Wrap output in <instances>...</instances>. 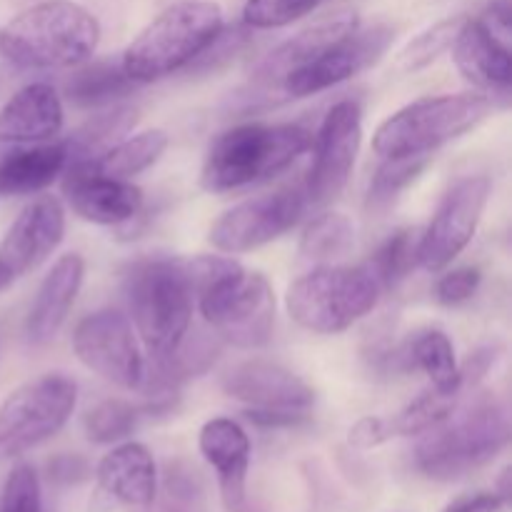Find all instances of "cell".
I'll list each match as a JSON object with an SVG mask.
<instances>
[{
  "label": "cell",
  "instance_id": "cell-33",
  "mask_svg": "<svg viewBox=\"0 0 512 512\" xmlns=\"http://www.w3.org/2000/svg\"><path fill=\"white\" fill-rule=\"evenodd\" d=\"M138 408L125 400H103L85 415V435L98 445L120 443L138 428Z\"/></svg>",
  "mask_w": 512,
  "mask_h": 512
},
{
  "label": "cell",
  "instance_id": "cell-16",
  "mask_svg": "<svg viewBox=\"0 0 512 512\" xmlns=\"http://www.w3.org/2000/svg\"><path fill=\"white\" fill-rule=\"evenodd\" d=\"M155 493L158 473L150 450L140 443H123L98 463L90 512H153Z\"/></svg>",
  "mask_w": 512,
  "mask_h": 512
},
{
  "label": "cell",
  "instance_id": "cell-8",
  "mask_svg": "<svg viewBox=\"0 0 512 512\" xmlns=\"http://www.w3.org/2000/svg\"><path fill=\"white\" fill-rule=\"evenodd\" d=\"M198 305L205 323L235 348H263L273 338V288L265 275L250 273L240 263L210 280L198 293Z\"/></svg>",
  "mask_w": 512,
  "mask_h": 512
},
{
  "label": "cell",
  "instance_id": "cell-10",
  "mask_svg": "<svg viewBox=\"0 0 512 512\" xmlns=\"http://www.w3.org/2000/svg\"><path fill=\"white\" fill-rule=\"evenodd\" d=\"M305 208H308L305 188H283L248 198L215 220L208 240L220 253H248L288 233L305 213Z\"/></svg>",
  "mask_w": 512,
  "mask_h": 512
},
{
  "label": "cell",
  "instance_id": "cell-41",
  "mask_svg": "<svg viewBox=\"0 0 512 512\" xmlns=\"http://www.w3.org/2000/svg\"><path fill=\"white\" fill-rule=\"evenodd\" d=\"M505 508H508V503L498 493H478L458 498L445 508V512H503Z\"/></svg>",
  "mask_w": 512,
  "mask_h": 512
},
{
  "label": "cell",
  "instance_id": "cell-11",
  "mask_svg": "<svg viewBox=\"0 0 512 512\" xmlns=\"http://www.w3.org/2000/svg\"><path fill=\"white\" fill-rule=\"evenodd\" d=\"M73 350L80 363L108 383L125 390H138L143 380L145 358L128 318L118 310H98L75 325Z\"/></svg>",
  "mask_w": 512,
  "mask_h": 512
},
{
  "label": "cell",
  "instance_id": "cell-36",
  "mask_svg": "<svg viewBox=\"0 0 512 512\" xmlns=\"http://www.w3.org/2000/svg\"><path fill=\"white\" fill-rule=\"evenodd\" d=\"M460 23H463V18L443 20V23L433 25V28H428L425 33H420L415 40H410V45L403 50V55H400L403 68L420 70L425 68V65L433 63L443 50H448L450 45H453V38L455 33H458Z\"/></svg>",
  "mask_w": 512,
  "mask_h": 512
},
{
  "label": "cell",
  "instance_id": "cell-35",
  "mask_svg": "<svg viewBox=\"0 0 512 512\" xmlns=\"http://www.w3.org/2000/svg\"><path fill=\"white\" fill-rule=\"evenodd\" d=\"M0 512H43V493L33 465L20 463L10 470L3 485Z\"/></svg>",
  "mask_w": 512,
  "mask_h": 512
},
{
  "label": "cell",
  "instance_id": "cell-15",
  "mask_svg": "<svg viewBox=\"0 0 512 512\" xmlns=\"http://www.w3.org/2000/svg\"><path fill=\"white\" fill-rule=\"evenodd\" d=\"M65 210L53 195L33 200L0 240V290L10 288L30 270L40 268L63 243Z\"/></svg>",
  "mask_w": 512,
  "mask_h": 512
},
{
  "label": "cell",
  "instance_id": "cell-32",
  "mask_svg": "<svg viewBox=\"0 0 512 512\" xmlns=\"http://www.w3.org/2000/svg\"><path fill=\"white\" fill-rule=\"evenodd\" d=\"M430 155H410V158H385V163L380 165L378 173H375L373 183L368 190V208L380 213V210H388L395 203L400 193L423 173V168L428 165Z\"/></svg>",
  "mask_w": 512,
  "mask_h": 512
},
{
  "label": "cell",
  "instance_id": "cell-25",
  "mask_svg": "<svg viewBox=\"0 0 512 512\" xmlns=\"http://www.w3.org/2000/svg\"><path fill=\"white\" fill-rule=\"evenodd\" d=\"M400 368L423 370L430 378L433 388L443 393H460V368L455 363V350L443 330H423L410 338L403 348H398Z\"/></svg>",
  "mask_w": 512,
  "mask_h": 512
},
{
  "label": "cell",
  "instance_id": "cell-30",
  "mask_svg": "<svg viewBox=\"0 0 512 512\" xmlns=\"http://www.w3.org/2000/svg\"><path fill=\"white\" fill-rule=\"evenodd\" d=\"M420 240L423 230L403 228L380 245L378 253L373 255V263L368 265L380 288H395L413 273L415 265H420Z\"/></svg>",
  "mask_w": 512,
  "mask_h": 512
},
{
  "label": "cell",
  "instance_id": "cell-14",
  "mask_svg": "<svg viewBox=\"0 0 512 512\" xmlns=\"http://www.w3.org/2000/svg\"><path fill=\"white\" fill-rule=\"evenodd\" d=\"M393 40L395 33L388 25H373L365 30L355 28L308 65L293 70L280 88L293 98H305V95H315L320 90L345 83L363 70L373 68L388 53Z\"/></svg>",
  "mask_w": 512,
  "mask_h": 512
},
{
  "label": "cell",
  "instance_id": "cell-27",
  "mask_svg": "<svg viewBox=\"0 0 512 512\" xmlns=\"http://www.w3.org/2000/svg\"><path fill=\"white\" fill-rule=\"evenodd\" d=\"M165 148H168V135L163 130H145V133L130 135V138L110 145L93 163L100 173L110 175V178L128 180L158 163Z\"/></svg>",
  "mask_w": 512,
  "mask_h": 512
},
{
  "label": "cell",
  "instance_id": "cell-43",
  "mask_svg": "<svg viewBox=\"0 0 512 512\" xmlns=\"http://www.w3.org/2000/svg\"><path fill=\"white\" fill-rule=\"evenodd\" d=\"M493 360H495V348L475 350V353L468 358V363H465V368L460 370V383H463V388L465 385L478 383V380L490 370Z\"/></svg>",
  "mask_w": 512,
  "mask_h": 512
},
{
  "label": "cell",
  "instance_id": "cell-7",
  "mask_svg": "<svg viewBox=\"0 0 512 512\" xmlns=\"http://www.w3.org/2000/svg\"><path fill=\"white\" fill-rule=\"evenodd\" d=\"M378 295L380 285L368 268L323 265L295 280L285 303L300 328L335 335L368 315L378 303Z\"/></svg>",
  "mask_w": 512,
  "mask_h": 512
},
{
  "label": "cell",
  "instance_id": "cell-29",
  "mask_svg": "<svg viewBox=\"0 0 512 512\" xmlns=\"http://www.w3.org/2000/svg\"><path fill=\"white\" fill-rule=\"evenodd\" d=\"M355 245V225L343 213H323L310 220L300 238V255L310 263H333Z\"/></svg>",
  "mask_w": 512,
  "mask_h": 512
},
{
  "label": "cell",
  "instance_id": "cell-4",
  "mask_svg": "<svg viewBox=\"0 0 512 512\" xmlns=\"http://www.w3.org/2000/svg\"><path fill=\"white\" fill-rule=\"evenodd\" d=\"M508 443V408L500 400L485 398L463 413L453 410L448 420L423 433L415 448V468L425 478L450 483L488 465Z\"/></svg>",
  "mask_w": 512,
  "mask_h": 512
},
{
  "label": "cell",
  "instance_id": "cell-18",
  "mask_svg": "<svg viewBox=\"0 0 512 512\" xmlns=\"http://www.w3.org/2000/svg\"><path fill=\"white\" fill-rule=\"evenodd\" d=\"M223 393L248 408L293 410L305 413L315 403V393L293 370L270 360H245L223 375Z\"/></svg>",
  "mask_w": 512,
  "mask_h": 512
},
{
  "label": "cell",
  "instance_id": "cell-12",
  "mask_svg": "<svg viewBox=\"0 0 512 512\" xmlns=\"http://www.w3.org/2000/svg\"><path fill=\"white\" fill-rule=\"evenodd\" d=\"M490 198V180L468 175L450 185L420 240V265L430 273L448 268L473 240Z\"/></svg>",
  "mask_w": 512,
  "mask_h": 512
},
{
  "label": "cell",
  "instance_id": "cell-2",
  "mask_svg": "<svg viewBox=\"0 0 512 512\" xmlns=\"http://www.w3.org/2000/svg\"><path fill=\"white\" fill-rule=\"evenodd\" d=\"M313 143L310 130L295 123H248L225 130L205 155L200 185L208 193H228L283 173Z\"/></svg>",
  "mask_w": 512,
  "mask_h": 512
},
{
  "label": "cell",
  "instance_id": "cell-24",
  "mask_svg": "<svg viewBox=\"0 0 512 512\" xmlns=\"http://www.w3.org/2000/svg\"><path fill=\"white\" fill-rule=\"evenodd\" d=\"M68 165L65 143L13 150L0 160V195H30L45 190Z\"/></svg>",
  "mask_w": 512,
  "mask_h": 512
},
{
  "label": "cell",
  "instance_id": "cell-38",
  "mask_svg": "<svg viewBox=\"0 0 512 512\" xmlns=\"http://www.w3.org/2000/svg\"><path fill=\"white\" fill-rule=\"evenodd\" d=\"M480 283H483V273L478 268H470L468 265V268L448 270L438 280V285H435V298H438L440 305L453 308V305H460L473 298L478 293Z\"/></svg>",
  "mask_w": 512,
  "mask_h": 512
},
{
  "label": "cell",
  "instance_id": "cell-28",
  "mask_svg": "<svg viewBox=\"0 0 512 512\" xmlns=\"http://www.w3.org/2000/svg\"><path fill=\"white\" fill-rule=\"evenodd\" d=\"M133 85L135 83L120 65L93 63L70 75L65 83V95L78 108H100V105H113L115 100L125 98Z\"/></svg>",
  "mask_w": 512,
  "mask_h": 512
},
{
  "label": "cell",
  "instance_id": "cell-20",
  "mask_svg": "<svg viewBox=\"0 0 512 512\" xmlns=\"http://www.w3.org/2000/svg\"><path fill=\"white\" fill-rule=\"evenodd\" d=\"M355 28H358V15H355L353 10H338V13L308 25V28L295 33L293 38L280 43L278 48L270 50V53L260 60L253 75L255 85H283V80L288 78L293 70L308 65L310 60L318 58L323 50H328L330 45L338 43L340 38L353 33Z\"/></svg>",
  "mask_w": 512,
  "mask_h": 512
},
{
  "label": "cell",
  "instance_id": "cell-1",
  "mask_svg": "<svg viewBox=\"0 0 512 512\" xmlns=\"http://www.w3.org/2000/svg\"><path fill=\"white\" fill-rule=\"evenodd\" d=\"M100 40V23L70 0H45L0 28V55L20 70H60L85 63Z\"/></svg>",
  "mask_w": 512,
  "mask_h": 512
},
{
  "label": "cell",
  "instance_id": "cell-31",
  "mask_svg": "<svg viewBox=\"0 0 512 512\" xmlns=\"http://www.w3.org/2000/svg\"><path fill=\"white\" fill-rule=\"evenodd\" d=\"M458 395L460 393H443L438 388L425 390L420 398H415L395 418L388 420L393 438H398V435L413 438V435H423L428 430H433L435 425H440L443 420H448L453 415Z\"/></svg>",
  "mask_w": 512,
  "mask_h": 512
},
{
  "label": "cell",
  "instance_id": "cell-19",
  "mask_svg": "<svg viewBox=\"0 0 512 512\" xmlns=\"http://www.w3.org/2000/svg\"><path fill=\"white\" fill-rule=\"evenodd\" d=\"M198 448L205 463L215 470L220 498L228 512L245 510V485L250 468L248 433L230 418H213L200 428Z\"/></svg>",
  "mask_w": 512,
  "mask_h": 512
},
{
  "label": "cell",
  "instance_id": "cell-22",
  "mask_svg": "<svg viewBox=\"0 0 512 512\" xmlns=\"http://www.w3.org/2000/svg\"><path fill=\"white\" fill-rule=\"evenodd\" d=\"M63 100L48 83L20 88L0 108V143H43L63 128Z\"/></svg>",
  "mask_w": 512,
  "mask_h": 512
},
{
  "label": "cell",
  "instance_id": "cell-17",
  "mask_svg": "<svg viewBox=\"0 0 512 512\" xmlns=\"http://www.w3.org/2000/svg\"><path fill=\"white\" fill-rule=\"evenodd\" d=\"M63 173L65 200L88 223L123 225L143 208V190L100 173L93 160H70Z\"/></svg>",
  "mask_w": 512,
  "mask_h": 512
},
{
  "label": "cell",
  "instance_id": "cell-40",
  "mask_svg": "<svg viewBox=\"0 0 512 512\" xmlns=\"http://www.w3.org/2000/svg\"><path fill=\"white\" fill-rule=\"evenodd\" d=\"M245 418L250 420L253 425L258 428H295V425L305 423L308 415L305 413H293V410H258V408H250L245 413Z\"/></svg>",
  "mask_w": 512,
  "mask_h": 512
},
{
  "label": "cell",
  "instance_id": "cell-5",
  "mask_svg": "<svg viewBox=\"0 0 512 512\" xmlns=\"http://www.w3.org/2000/svg\"><path fill=\"white\" fill-rule=\"evenodd\" d=\"M125 298L150 355H168L188 335L195 288L183 258H145L125 273Z\"/></svg>",
  "mask_w": 512,
  "mask_h": 512
},
{
  "label": "cell",
  "instance_id": "cell-26",
  "mask_svg": "<svg viewBox=\"0 0 512 512\" xmlns=\"http://www.w3.org/2000/svg\"><path fill=\"white\" fill-rule=\"evenodd\" d=\"M138 120V110L130 108V105H115V108L105 110V113L93 115L88 123L80 125L68 140H65V148H68V163L70 160H95L100 153L115 145L118 140H123V135Z\"/></svg>",
  "mask_w": 512,
  "mask_h": 512
},
{
  "label": "cell",
  "instance_id": "cell-37",
  "mask_svg": "<svg viewBox=\"0 0 512 512\" xmlns=\"http://www.w3.org/2000/svg\"><path fill=\"white\" fill-rule=\"evenodd\" d=\"M248 43V30L245 28H228V30H220L218 35H215L213 43L208 45V48L203 50V53L198 55V58L193 60V63L188 65L190 73H210V70H218L223 68L225 63H230V60L235 58V55L243 50V45Z\"/></svg>",
  "mask_w": 512,
  "mask_h": 512
},
{
  "label": "cell",
  "instance_id": "cell-23",
  "mask_svg": "<svg viewBox=\"0 0 512 512\" xmlns=\"http://www.w3.org/2000/svg\"><path fill=\"white\" fill-rule=\"evenodd\" d=\"M83 275L85 263L78 253L63 255L50 268V273L40 283L38 295H35L33 305H30L28 323H25V333H28L30 343H50L60 333L80 293Z\"/></svg>",
  "mask_w": 512,
  "mask_h": 512
},
{
  "label": "cell",
  "instance_id": "cell-9",
  "mask_svg": "<svg viewBox=\"0 0 512 512\" xmlns=\"http://www.w3.org/2000/svg\"><path fill=\"white\" fill-rule=\"evenodd\" d=\"M78 403V385L50 373L20 385L0 405V460L20 458L65 428Z\"/></svg>",
  "mask_w": 512,
  "mask_h": 512
},
{
  "label": "cell",
  "instance_id": "cell-3",
  "mask_svg": "<svg viewBox=\"0 0 512 512\" xmlns=\"http://www.w3.org/2000/svg\"><path fill=\"white\" fill-rule=\"evenodd\" d=\"M223 28L225 18L218 3L180 0L135 35L120 68L133 83H153L193 63Z\"/></svg>",
  "mask_w": 512,
  "mask_h": 512
},
{
  "label": "cell",
  "instance_id": "cell-42",
  "mask_svg": "<svg viewBox=\"0 0 512 512\" xmlns=\"http://www.w3.org/2000/svg\"><path fill=\"white\" fill-rule=\"evenodd\" d=\"M88 475V463L78 455H60L50 463V478L58 483H80Z\"/></svg>",
  "mask_w": 512,
  "mask_h": 512
},
{
  "label": "cell",
  "instance_id": "cell-6",
  "mask_svg": "<svg viewBox=\"0 0 512 512\" xmlns=\"http://www.w3.org/2000/svg\"><path fill=\"white\" fill-rule=\"evenodd\" d=\"M493 100L480 93L430 95L405 105L378 125L373 150L383 158L428 155L485 120Z\"/></svg>",
  "mask_w": 512,
  "mask_h": 512
},
{
  "label": "cell",
  "instance_id": "cell-13",
  "mask_svg": "<svg viewBox=\"0 0 512 512\" xmlns=\"http://www.w3.org/2000/svg\"><path fill=\"white\" fill-rule=\"evenodd\" d=\"M363 140V113L355 100H340L325 115L315 143V163L305 183L308 203L325 205L343 193Z\"/></svg>",
  "mask_w": 512,
  "mask_h": 512
},
{
  "label": "cell",
  "instance_id": "cell-39",
  "mask_svg": "<svg viewBox=\"0 0 512 512\" xmlns=\"http://www.w3.org/2000/svg\"><path fill=\"white\" fill-rule=\"evenodd\" d=\"M393 438L390 433L388 418H375V415H368V418H360L358 423L350 428V445L360 450L378 448V445L388 443Z\"/></svg>",
  "mask_w": 512,
  "mask_h": 512
},
{
  "label": "cell",
  "instance_id": "cell-21",
  "mask_svg": "<svg viewBox=\"0 0 512 512\" xmlns=\"http://www.w3.org/2000/svg\"><path fill=\"white\" fill-rule=\"evenodd\" d=\"M450 48L460 73L478 88L505 90L510 85V43L480 18H463Z\"/></svg>",
  "mask_w": 512,
  "mask_h": 512
},
{
  "label": "cell",
  "instance_id": "cell-34",
  "mask_svg": "<svg viewBox=\"0 0 512 512\" xmlns=\"http://www.w3.org/2000/svg\"><path fill=\"white\" fill-rule=\"evenodd\" d=\"M323 0H248L243 8L245 28L275 30L313 13Z\"/></svg>",
  "mask_w": 512,
  "mask_h": 512
}]
</instances>
